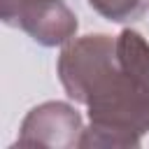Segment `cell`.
<instances>
[{
  "label": "cell",
  "mask_w": 149,
  "mask_h": 149,
  "mask_svg": "<svg viewBox=\"0 0 149 149\" xmlns=\"http://www.w3.org/2000/svg\"><path fill=\"white\" fill-rule=\"evenodd\" d=\"M0 16L42 47L68 44L79 28L74 12L63 0H0Z\"/></svg>",
  "instance_id": "2"
},
{
  "label": "cell",
  "mask_w": 149,
  "mask_h": 149,
  "mask_svg": "<svg viewBox=\"0 0 149 149\" xmlns=\"http://www.w3.org/2000/svg\"><path fill=\"white\" fill-rule=\"evenodd\" d=\"M58 77L68 98L88 107L79 147H140L149 130V42L137 30L72 37Z\"/></svg>",
  "instance_id": "1"
},
{
  "label": "cell",
  "mask_w": 149,
  "mask_h": 149,
  "mask_svg": "<svg viewBox=\"0 0 149 149\" xmlns=\"http://www.w3.org/2000/svg\"><path fill=\"white\" fill-rule=\"evenodd\" d=\"M84 135V123L79 112L68 102H42L33 107L21 128H19V147H54L70 149L79 147Z\"/></svg>",
  "instance_id": "3"
},
{
  "label": "cell",
  "mask_w": 149,
  "mask_h": 149,
  "mask_svg": "<svg viewBox=\"0 0 149 149\" xmlns=\"http://www.w3.org/2000/svg\"><path fill=\"white\" fill-rule=\"evenodd\" d=\"M88 5L112 23H128L147 12L149 0H88Z\"/></svg>",
  "instance_id": "4"
}]
</instances>
